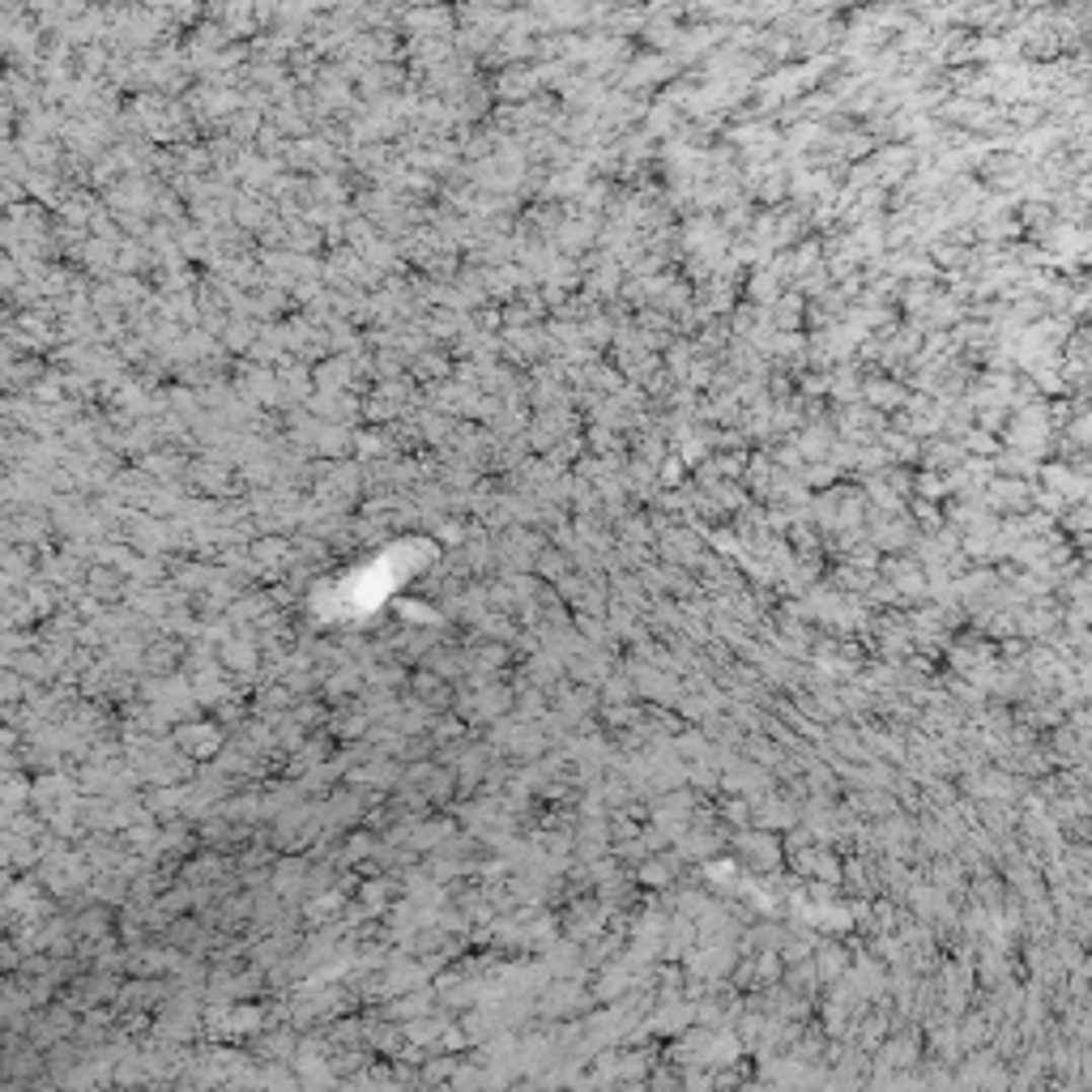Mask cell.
Masks as SVG:
<instances>
[{
    "label": "cell",
    "mask_w": 1092,
    "mask_h": 1092,
    "mask_svg": "<svg viewBox=\"0 0 1092 1092\" xmlns=\"http://www.w3.org/2000/svg\"><path fill=\"white\" fill-rule=\"evenodd\" d=\"M410 26H419V30H431V26H448V13H444V9H431V13H415V17H410Z\"/></svg>",
    "instance_id": "1"
}]
</instances>
